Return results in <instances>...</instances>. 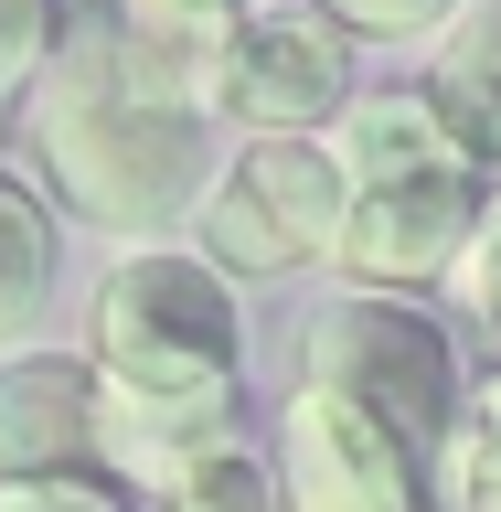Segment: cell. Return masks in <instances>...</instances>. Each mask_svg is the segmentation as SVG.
Returning <instances> with one entry per match:
<instances>
[{
    "mask_svg": "<svg viewBox=\"0 0 501 512\" xmlns=\"http://www.w3.org/2000/svg\"><path fill=\"white\" fill-rule=\"evenodd\" d=\"M224 32L150 22L128 0L64 11L54 64L22 96L32 182L54 192L75 224L118 235V246H171L192 235L224 150V96H214Z\"/></svg>",
    "mask_w": 501,
    "mask_h": 512,
    "instance_id": "obj_1",
    "label": "cell"
},
{
    "mask_svg": "<svg viewBox=\"0 0 501 512\" xmlns=\"http://www.w3.org/2000/svg\"><path fill=\"white\" fill-rule=\"evenodd\" d=\"M86 363L107 416V470L139 491L160 459L235 427L246 384V310L203 246H128L86 299Z\"/></svg>",
    "mask_w": 501,
    "mask_h": 512,
    "instance_id": "obj_2",
    "label": "cell"
},
{
    "mask_svg": "<svg viewBox=\"0 0 501 512\" xmlns=\"http://www.w3.org/2000/svg\"><path fill=\"white\" fill-rule=\"evenodd\" d=\"M331 150L352 171V214H342V267L352 288H438L470 267L480 224H491V160L459 139V128L427 107V86H384L352 96V118L331 128Z\"/></svg>",
    "mask_w": 501,
    "mask_h": 512,
    "instance_id": "obj_3",
    "label": "cell"
},
{
    "mask_svg": "<svg viewBox=\"0 0 501 512\" xmlns=\"http://www.w3.org/2000/svg\"><path fill=\"white\" fill-rule=\"evenodd\" d=\"M299 384H320V395L384 416L427 470L448 459L459 406H470V363H459V342H448L416 299H395V288H342V299H320L310 331H299Z\"/></svg>",
    "mask_w": 501,
    "mask_h": 512,
    "instance_id": "obj_4",
    "label": "cell"
},
{
    "mask_svg": "<svg viewBox=\"0 0 501 512\" xmlns=\"http://www.w3.org/2000/svg\"><path fill=\"white\" fill-rule=\"evenodd\" d=\"M342 214H352V171L331 139H235V160L192 214V246L224 278H299V267L342 256Z\"/></svg>",
    "mask_w": 501,
    "mask_h": 512,
    "instance_id": "obj_5",
    "label": "cell"
},
{
    "mask_svg": "<svg viewBox=\"0 0 501 512\" xmlns=\"http://www.w3.org/2000/svg\"><path fill=\"white\" fill-rule=\"evenodd\" d=\"M214 96L246 139H331L352 118V32L310 0H256L214 54Z\"/></svg>",
    "mask_w": 501,
    "mask_h": 512,
    "instance_id": "obj_6",
    "label": "cell"
},
{
    "mask_svg": "<svg viewBox=\"0 0 501 512\" xmlns=\"http://www.w3.org/2000/svg\"><path fill=\"white\" fill-rule=\"evenodd\" d=\"M278 480H288V512H448L438 470L384 416L342 406L320 384H299L278 416Z\"/></svg>",
    "mask_w": 501,
    "mask_h": 512,
    "instance_id": "obj_7",
    "label": "cell"
},
{
    "mask_svg": "<svg viewBox=\"0 0 501 512\" xmlns=\"http://www.w3.org/2000/svg\"><path fill=\"white\" fill-rule=\"evenodd\" d=\"M32 470H107L86 352H11L0 363V480H32Z\"/></svg>",
    "mask_w": 501,
    "mask_h": 512,
    "instance_id": "obj_8",
    "label": "cell"
},
{
    "mask_svg": "<svg viewBox=\"0 0 501 512\" xmlns=\"http://www.w3.org/2000/svg\"><path fill=\"white\" fill-rule=\"evenodd\" d=\"M54 288H64V203L22 160H0V363L43 342Z\"/></svg>",
    "mask_w": 501,
    "mask_h": 512,
    "instance_id": "obj_9",
    "label": "cell"
},
{
    "mask_svg": "<svg viewBox=\"0 0 501 512\" xmlns=\"http://www.w3.org/2000/svg\"><path fill=\"white\" fill-rule=\"evenodd\" d=\"M427 107L501 171V0H470V11L427 43Z\"/></svg>",
    "mask_w": 501,
    "mask_h": 512,
    "instance_id": "obj_10",
    "label": "cell"
},
{
    "mask_svg": "<svg viewBox=\"0 0 501 512\" xmlns=\"http://www.w3.org/2000/svg\"><path fill=\"white\" fill-rule=\"evenodd\" d=\"M160 512H288V480H278V459L256 438H203V448H182V459H160L150 480H139Z\"/></svg>",
    "mask_w": 501,
    "mask_h": 512,
    "instance_id": "obj_11",
    "label": "cell"
},
{
    "mask_svg": "<svg viewBox=\"0 0 501 512\" xmlns=\"http://www.w3.org/2000/svg\"><path fill=\"white\" fill-rule=\"evenodd\" d=\"M438 502L448 512H501V363L470 374L459 438H448V459H438Z\"/></svg>",
    "mask_w": 501,
    "mask_h": 512,
    "instance_id": "obj_12",
    "label": "cell"
},
{
    "mask_svg": "<svg viewBox=\"0 0 501 512\" xmlns=\"http://www.w3.org/2000/svg\"><path fill=\"white\" fill-rule=\"evenodd\" d=\"M0 512H139L118 470H32V480H0Z\"/></svg>",
    "mask_w": 501,
    "mask_h": 512,
    "instance_id": "obj_13",
    "label": "cell"
},
{
    "mask_svg": "<svg viewBox=\"0 0 501 512\" xmlns=\"http://www.w3.org/2000/svg\"><path fill=\"white\" fill-rule=\"evenodd\" d=\"M310 11H331L352 43H438L470 0H310Z\"/></svg>",
    "mask_w": 501,
    "mask_h": 512,
    "instance_id": "obj_14",
    "label": "cell"
},
{
    "mask_svg": "<svg viewBox=\"0 0 501 512\" xmlns=\"http://www.w3.org/2000/svg\"><path fill=\"white\" fill-rule=\"evenodd\" d=\"M54 43H64V0H0V96H32Z\"/></svg>",
    "mask_w": 501,
    "mask_h": 512,
    "instance_id": "obj_15",
    "label": "cell"
},
{
    "mask_svg": "<svg viewBox=\"0 0 501 512\" xmlns=\"http://www.w3.org/2000/svg\"><path fill=\"white\" fill-rule=\"evenodd\" d=\"M459 299H470V320L501 342V203H491V224H480V246H470V267H459Z\"/></svg>",
    "mask_w": 501,
    "mask_h": 512,
    "instance_id": "obj_16",
    "label": "cell"
},
{
    "mask_svg": "<svg viewBox=\"0 0 501 512\" xmlns=\"http://www.w3.org/2000/svg\"><path fill=\"white\" fill-rule=\"evenodd\" d=\"M128 11H150V22H182V32H235L256 0H128Z\"/></svg>",
    "mask_w": 501,
    "mask_h": 512,
    "instance_id": "obj_17",
    "label": "cell"
}]
</instances>
